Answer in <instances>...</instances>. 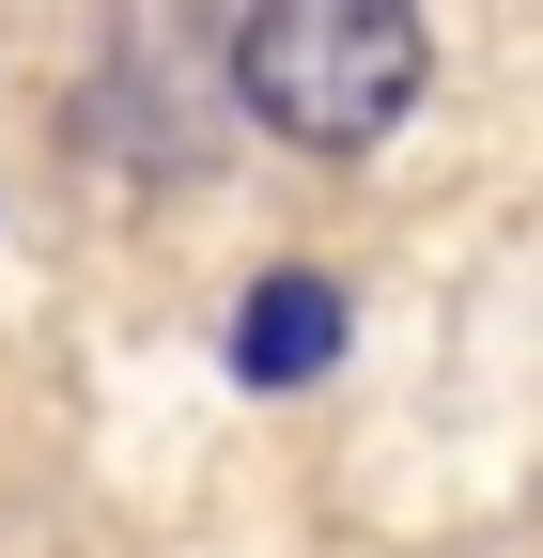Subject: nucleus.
<instances>
[{"mask_svg": "<svg viewBox=\"0 0 543 558\" xmlns=\"http://www.w3.org/2000/svg\"><path fill=\"white\" fill-rule=\"evenodd\" d=\"M233 94H249V124H280V140H311V156H358V140H388L403 124V94H420V16L403 0H264V16H233Z\"/></svg>", "mask_w": 543, "mask_h": 558, "instance_id": "nucleus-1", "label": "nucleus"}, {"mask_svg": "<svg viewBox=\"0 0 543 558\" xmlns=\"http://www.w3.org/2000/svg\"><path fill=\"white\" fill-rule=\"evenodd\" d=\"M326 357H342V295H326V279H264L233 311V373L249 388H311Z\"/></svg>", "mask_w": 543, "mask_h": 558, "instance_id": "nucleus-2", "label": "nucleus"}]
</instances>
